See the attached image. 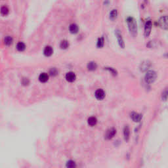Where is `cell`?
<instances>
[{"label": "cell", "instance_id": "3957f363", "mask_svg": "<svg viewBox=\"0 0 168 168\" xmlns=\"http://www.w3.org/2000/svg\"><path fill=\"white\" fill-rule=\"evenodd\" d=\"M158 23L161 28L164 30H168V16L165 15L162 16L159 19Z\"/></svg>", "mask_w": 168, "mask_h": 168}, {"label": "cell", "instance_id": "7402d4cb", "mask_svg": "<svg viewBox=\"0 0 168 168\" xmlns=\"http://www.w3.org/2000/svg\"><path fill=\"white\" fill-rule=\"evenodd\" d=\"M9 9L7 8V7H6V6H3L1 8V13H2V15H3V16H6V15H7L9 14Z\"/></svg>", "mask_w": 168, "mask_h": 168}, {"label": "cell", "instance_id": "ffe728a7", "mask_svg": "<svg viewBox=\"0 0 168 168\" xmlns=\"http://www.w3.org/2000/svg\"><path fill=\"white\" fill-rule=\"evenodd\" d=\"M69 47V43L67 40H62L61 41V44H60V47L62 49H66L67 48Z\"/></svg>", "mask_w": 168, "mask_h": 168}, {"label": "cell", "instance_id": "9c48e42d", "mask_svg": "<svg viewBox=\"0 0 168 168\" xmlns=\"http://www.w3.org/2000/svg\"><path fill=\"white\" fill-rule=\"evenodd\" d=\"M142 117V115L139 113H137V112H132L131 114V118L132 119V120L135 122H141Z\"/></svg>", "mask_w": 168, "mask_h": 168}, {"label": "cell", "instance_id": "ba28073f", "mask_svg": "<svg viewBox=\"0 0 168 168\" xmlns=\"http://www.w3.org/2000/svg\"><path fill=\"white\" fill-rule=\"evenodd\" d=\"M105 92L103 91L101 89H97V91L95 93V96L96 99H98V100H103L105 97Z\"/></svg>", "mask_w": 168, "mask_h": 168}, {"label": "cell", "instance_id": "7a4b0ae2", "mask_svg": "<svg viewBox=\"0 0 168 168\" xmlns=\"http://www.w3.org/2000/svg\"><path fill=\"white\" fill-rule=\"evenodd\" d=\"M157 74L155 71L154 70H149L146 72L145 76V80L147 83L151 84L153 83L155 80H156Z\"/></svg>", "mask_w": 168, "mask_h": 168}, {"label": "cell", "instance_id": "83f0119b", "mask_svg": "<svg viewBox=\"0 0 168 168\" xmlns=\"http://www.w3.org/2000/svg\"><path fill=\"white\" fill-rule=\"evenodd\" d=\"M165 57H167V58H168V53L165 54Z\"/></svg>", "mask_w": 168, "mask_h": 168}, {"label": "cell", "instance_id": "e0dca14e", "mask_svg": "<svg viewBox=\"0 0 168 168\" xmlns=\"http://www.w3.org/2000/svg\"><path fill=\"white\" fill-rule=\"evenodd\" d=\"M117 15H118V13H117V11L116 9H113V10H112L111 12L110 13V19L111 20H114L117 19Z\"/></svg>", "mask_w": 168, "mask_h": 168}, {"label": "cell", "instance_id": "4316f807", "mask_svg": "<svg viewBox=\"0 0 168 168\" xmlns=\"http://www.w3.org/2000/svg\"><path fill=\"white\" fill-rule=\"evenodd\" d=\"M30 83L29 81V80L28 78H23L22 79V83L23 84L24 86H27V85H28Z\"/></svg>", "mask_w": 168, "mask_h": 168}, {"label": "cell", "instance_id": "d6986e66", "mask_svg": "<svg viewBox=\"0 0 168 168\" xmlns=\"http://www.w3.org/2000/svg\"><path fill=\"white\" fill-rule=\"evenodd\" d=\"M104 45V37H100L98 39L97 42V48L99 49H100V48H103V46Z\"/></svg>", "mask_w": 168, "mask_h": 168}, {"label": "cell", "instance_id": "8fae6325", "mask_svg": "<svg viewBox=\"0 0 168 168\" xmlns=\"http://www.w3.org/2000/svg\"><path fill=\"white\" fill-rule=\"evenodd\" d=\"M129 136H130V129H129V126L125 125L123 128V137H124V139L126 142L129 141Z\"/></svg>", "mask_w": 168, "mask_h": 168}, {"label": "cell", "instance_id": "4fadbf2b", "mask_svg": "<svg viewBox=\"0 0 168 168\" xmlns=\"http://www.w3.org/2000/svg\"><path fill=\"white\" fill-rule=\"evenodd\" d=\"M79 30V28L78 26L75 24H72L70 25L69 26V31L71 33H73V34H75V33H78Z\"/></svg>", "mask_w": 168, "mask_h": 168}, {"label": "cell", "instance_id": "d4e9b609", "mask_svg": "<svg viewBox=\"0 0 168 168\" xmlns=\"http://www.w3.org/2000/svg\"><path fill=\"white\" fill-rule=\"evenodd\" d=\"M168 98V87H167L164 92L162 93V99L163 100H166Z\"/></svg>", "mask_w": 168, "mask_h": 168}, {"label": "cell", "instance_id": "603a6c76", "mask_svg": "<svg viewBox=\"0 0 168 168\" xmlns=\"http://www.w3.org/2000/svg\"><path fill=\"white\" fill-rule=\"evenodd\" d=\"M58 70L56 68H52L50 69L49 70V75L51 76H56L57 75H58Z\"/></svg>", "mask_w": 168, "mask_h": 168}, {"label": "cell", "instance_id": "9a60e30c", "mask_svg": "<svg viewBox=\"0 0 168 168\" xmlns=\"http://www.w3.org/2000/svg\"><path fill=\"white\" fill-rule=\"evenodd\" d=\"M87 69L89 70V71H94L97 68V64L96 62H88L87 64Z\"/></svg>", "mask_w": 168, "mask_h": 168}, {"label": "cell", "instance_id": "30bf717a", "mask_svg": "<svg viewBox=\"0 0 168 168\" xmlns=\"http://www.w3.org/2000/svg\"><path fill=\"white\" fill-rule=\"evenodd\" d=\"M76 79V75L73 72H69L66 74V80L68 82H74Z\"/></svg>", "mask_w": 168, "mask_h": 168}, {"label": "cell", "instance_id": "52a82bcc", "mask_svg": "<svg viewBox=\"0 0 168 168\" xmlns=\"http://www.w3.org/2000/svg\"><path fill=\"white\" fill-rule=\"evenodd\" d=\"M151 66V62L149 61H145L141 62L140 65V70L142 72L147 71Z\"/></svg>", "mask_w": 168, "mask_h": 168}, {"label": "cell", "instance_id": "6da1fadb", "mask_svg": "<svg viewBox=\"0 0 168 168\" xmlns=\"http://www.w3.org/2000/svg\"><path fill=\"white\" fill-rule=\"evenodd\" d=\"M126 22L131 35L132 36L135 37L137 35V24L135 19L132 16H128L126 19Z\"/></svg>", "mask_w": 168, "mask_h": 168}, {"label": "cell", "instance_id": "5bb4252c", "mask_svg": "<svg viewBox=\"0 0 168 168\" xmlns=\"http://www.w3.org/2000/svg\"><path fill=\"white\" fill-rule=\"evenodd\" d=\"M39 80L41 83H45L49 80V75L47 73H41L39 76Z\"/></svg>", "mask_w": 168, "mask_h": 168}, {"label": "cell", "instance_id": "7c38bea8", "mask_svg": "<svg viewBox=\"0 0 168 168\" xmlns=\"http://www.w3.org/2000/svg\"><path fill=\"white\" fill-rule=\"evenodd\" d=\"M53 53V49L52 47L46 46L44 50V54L45 57H51Z\"/></svg>", "mask_w": 168, "mask_h": 168}, {"label": "cell", "instance_id": "5b68a950", "mask_svg": "<svg viewBox=\"0 0 168 168\" xmlns=\"http://www.w3.org/2000/svg\"><path fill=\"white\" fill-rule=\"evenodd\" d=\"M115 34H116V38H117V42H118L119 45H120V47L121 48L123 49V48L125 47V43H124V41H123V38H122V33H121V32H120V30H116L115 31Z\"/></svg>", "mask_w": 168, "mask_h": 168}, {"label": "cell", "instance_id": "484cf974", "mask_svg": "<svg viewBox=\"0 0 168 168\" xmlns=\"http://www.w3.org/2000/svg\"><path fill=\"white\" fill-rule=\"evenodd\" d=\"M76 166V164H75V162L73 160H69L68 162H67L66 163V167H67L70 168H72L75 167Z\"/></svg>", "mask_w": 168, "mask_h": 168}, {"label": "cell", "instance_id": "277c9868", "mask_svg": "<svg viewBox=\"0 0 168 168\" xmlns=\"http://www.w3.org/2000/svg\"><path fill=\"white\" fill-rule=\"evenodd\" d=\"M152 27V22L150 20H148L146 22L145 25V32L144 35L146 38L148 37L151 33V30Z\"/></svg>", "mask_w": 168, "mask_h": 168}, {"label": "cell", "instance_id": "8992f818", "mask_svg": "<svg viewBox=\"0 0 168 168\" xmlns=\"http://www.w3.org/2000/svg\"><path fill=\"white\" fill-rule=\"evenodd\" d=\"M116 134V129L115 128H110L108 129L105 134V139L106 140H110L114 137V135Z\"/></svg>", "mask_w": 168, "mask_h": 168}, {"label": "cell", "instance_id": "cb8c5ba5", "mask_svg": "<svg viewBox=\"0 0 168 168\" xmlns=\"http://www.w3.org/2000/svg\"><path fill=\"white\" fill-rule=\"evenodd\" d=\"M104 69L106 70H108V72H110L111 73L112 75H114V76H116V75H117V71H116V70L114 69V68H110V67H106V68H104Z\"/></svg>", "mask_w": 168, "mask_h": 168}, {"label": "cell", "instance_id": "2e32d148", "mask_svg": "<svg viewBox=\"0 0 168 168\" xmlns=\"http://www.w3.org/2000/svg\"><path fill=\"white\" fill-rule=\"evenodd\" d=\"M87 123H88L89 125L93 127V126H95L97 124V119L95 117H94V116L89 117L88 120H87Z\"/></svg>", "mask_w": 168, "mask_h": 168}, {"label": "cell", "instance_id": "44dd1931", "mask_svg": "<svg viewBox=\"0 0 168 168\" xmlns=\"http://www.w3.org/2000/svg\"><path fill=\"white\" fill-rule=\"evenodd\" d=\"M13 39L11 36H6L4 39V44L6 45H11L13 44Z\"/></svg>", "mask_w": 168, "mask_h": 168}, {"label": "cell", "instance_id": "ac0fdd59", "mask_svg": "<svg viewBox=\"0 0 168 168\" xmlns=\"http://www.w3.org/2000/svg\"><path fill=\"white\" fill-rule=\"evenodd\" d=\"M16 49L18 50L19 51H20V52H22V51H24L26 49V45L25 44H24L23 42H19L17 44H16Z\"/></svg>", "mask_w": 168, "mask_h": 168}]
</instances>
